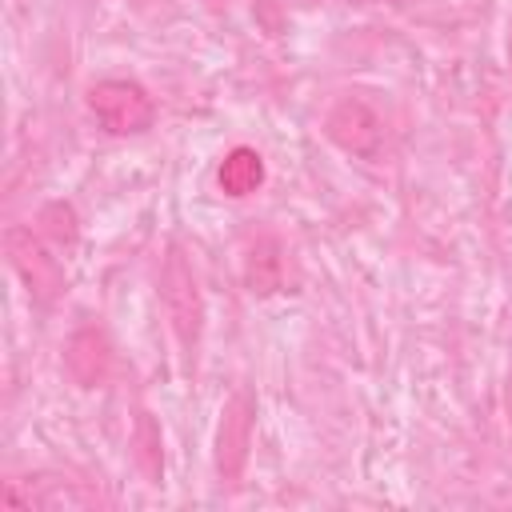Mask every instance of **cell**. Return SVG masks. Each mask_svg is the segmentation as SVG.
I'll return each instance as SVG.
<instances>
[{"mask_svg": "<svg viewBox=\"0 0 512 512\" xmlns=\"http://www.w3.org/2000/svg\"><path fill=\"white\" fill-rule=\"evenodd\" d=\"M64 368L80 388H100L112 376V344L104 328L80 324L64 344Z\"/></svg>", "mask_w": 512, "mask_h": 512, "instance_id": "obj_6", "label": "cell"}, {"mask_svg": "<svg viewBox=\"0 0 512 512\" xmlns=\"http://www.w3.org/2000/svg\"><path fill=\"white\" fill-rule=\"evenodd\" d=\"M212 4H220V0H212Z\"/></svg>", "mask_w": 512, "mask_h": 512, "instance_id": "obj_13", "label": "cell"}, {"mask_svg": "<svg viewBox=\"0 0 512 512\" xmlns=\"http://www.w3.org/2000/svg\"><path fill=\"white\" fill-rule=\"evenodd\" d=\"M216 184H220V192L232 196V200L252 196V192L264 184V156H260L256 148H248V144H236V148L220 160Z\"/></svg>", "mask_w": 512, "mask_h": 512, "instance_id": "obj_8", "label": "cell"}, {"mask_svg": "<svg viewBox=\"0 0 512 512\" xmlns=\"http://www.w3.org/2000/svg\"><path fill=\"white\" fill-rule=\"evenodd\" d=\"M36 232H40L52 248H72V244H76V236H80V224H76L72 204H64V200L44 204V208L36 212Z\"/></svg>", "mask_w": 512, "mask_h": 512, "instance_id": "obj_9", "label": "cell"}, {"mask_svg": "<svg viewBox=\"0 0 512 512\" xmlns=\"http://www.w3.org/2000/svg\"><path fill=\"white\" fill-rule=\"evenodd\" d=\"M324 136L348 152V156H360V160H372L380 156L384 148V120L380 112L360 100V96H340L328 112H324Z\"/></svg>", "mask_w": 512, "mask_h": 512, "instance_id": "obj_4", "label": "cell"}, {"mask_svg": "<svg viewBox=\"0 0 512 512\" xmlns=\"http://www.w3.org/2000/svg\"><path fill=\"white\" fill-rule=\"evenodd\" d=\"M252 424H256V404L248 392H232V400L220 412L216 428V476L220 484H236L248 468L252 452Z\"/></svg>", "mask_w": 512, "mask_h": 512, "instance_id": "obj_5", "label": "cell"}, {"mask_svg": "<svg viewBox=\"0 0 512 512\" xmlns=\"http://www.w3.org/2000/svg\"><path fill=\"white\" fill-rule=\"evenodd\" d=\"M136 460H140V468H144L148 480H160L164 452H160V424L152 420V412H140L136 416Z\"/></svg>", "mask_w": 512, "mask_h": 512, "instance_id": "obj_10", "label": "cell"}, {"mask_svg": "<svg viewBox=\"0 0 512 512\" xmlns=\"http://www.w3.org/2000/svg\"><path fill=\"white\" fill-rule=\"evenodd\" d=\"M504 412H508V432H512V376L504 380Z\"/></svg>", "mask_w": 512, "mask_h": 512, "instance_id": "obj_11", "label": "cell"}, {"mask_svg": "<svg viewBox=\"0 0 512 512\" xmlns=\"http://www.w3.org/2000/svg\"><path fill=\"white\" fill-rule=\"evenodd\" d=\"M508 72H512V32H508Z\"/></svg>", "mask_w": 512, "mask_h": 512, "instance_id": "obj_12", "label": "cell"}, {"mask_svg": "<svg viewBox=\"0 0 512 512\" xmlns=\"http://www.w3.org/2000/svg\"><path fill=\"white\" fill-rule=\"evenodd\" d=\"M4 252H8V264L16 268V276L24 280L28 296L40 308L60 300V292H64V264H60V256L52 252V244L36 228L12 224L4 232Z\"/></svg>", "mask_w": 512, "mask_h": 512, "instance_id": "obj_2", "label": "cell"}, {"mask_svg": "<svg viewBox=\"0 0 512 512\" xmlns=\"http://www.w3.org/2000/svg\"><path fill=\"white\" fill-rule=\"evenodd\" d=\"M88 112L112 136H140L156 120V100L136 80H96L88 88Z\"/></svg>", "mask_w": 512, "mask_h": 512, "instance_id": "obj_3", "label": "cell"}, {"mask_svg": "<svg viewBox=\"0 0 512 512\" xmlns=\"http://www.w3.org/2000/svg\"><path fill=\"white\" fill-rule=\"evenodd\" d=\"M160 300H164L176 344L192 360L196 348H200V336H204V296H200V284H196V272H192L188 256L176 244L168 248L164 268H160Z\"/></svg>", "mask_w": 512, "mask_h": 512, "instance_id": "obj_1", "label": "cell"}, {"mask_svg": "<svg viewBox=\"0 0 512 512\" xmlns=\"http://www.w3.org/2000/svg\"><path fill=\"white\" fill-rule=\"evenodd\" d=\"M284 276H288V256H284V244L280 236L272 232H260L248 240L244 248V284L252 296H272L284 288Z\"/></svg>", "mask_w": 512, "mask_h": 512, "instance_id": "obj_7", "label": "cell"}]
</instances>
